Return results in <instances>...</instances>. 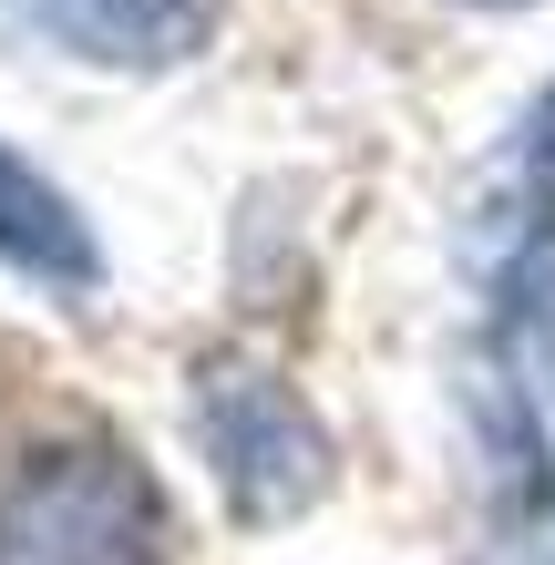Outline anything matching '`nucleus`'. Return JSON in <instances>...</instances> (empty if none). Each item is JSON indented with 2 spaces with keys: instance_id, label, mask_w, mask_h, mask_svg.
I'll use <instances>...</instances> for the list:
<instances>
[{
  "instance_id": "1",
  "label": "nucleus",
  "mask_w": 555,
  "mask_h": 565,
  "mask_svg": "<svg viewBox=\"0 0 555 565\" xmlns=\"http://www.w3.org/2000/svg\"><path fill=\"white\" fill-rule=\"evenodd\" d=\"M166 493L124 443H52L0 483V565H154Z\"/></svg>"
},
{
  "instance_id": "2",
  "label": "nucleus",
  "mask_w": 555,
  "mask_h": 565,
  "mask_svg": "<svg viewBox=\"0 0 555 565\" xmlns=\"http://www.w3.org/2000/svg\"><path fill=\"white\" fill-rule=\"evenodd\" d=\"M195 443H206L237 524H288L330 493V431L257 360H206L195 371Z\"/></svg>"
},
{
  "instance_id": "3",
  "label": "nucleus",
  "mask_w": 555,
  "mask_h": 565,
  "mask_svg": "<svg viewBox=\"0 0 555 565\" xmlns=\"http://www.w3.org/2000/svg\"><path fill=\"white\" fill-rule=\"evenodd\" d=\"M0 11L93 73H175L216 42L226 0H0Z\"/></svg>"
},
{
  "instance_id": "4",
  "label": "nucleus",
  "mask_w": 555,
  "mask_h": 565,
  "mask_svg": "<svg viewBox=\"0 0 555 565\" xmlns=\"http://www.w3.org/2000/svg\"><path fill=\"white\" fill-rule=\"evenodd\" d=\"M0 268H21L31 288H104V247H93V216L62 195L42 164H31L11 135H0Z\"/></svg>"
},
{
  "instance_id": "5",
  "label": "nucleus",
  "mask_w": 555,
  "mask_h": 565,
  "mask_svg": "<svg viewBox=\"0 0 555 565\" xmlns=\"http://www.w3.org/2000/svg\"><path fill=\"white\" fill-rule=\"evenodd\" d=\"M473 11H525V0H473Z\"/></svg>"
}]
</instances>
